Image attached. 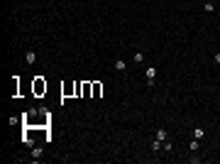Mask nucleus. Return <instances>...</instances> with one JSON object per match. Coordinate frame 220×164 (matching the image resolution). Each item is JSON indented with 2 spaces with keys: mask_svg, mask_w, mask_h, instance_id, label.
I'll use <instances>...</instances> for the list:
<instances>
[{
  "mask_svg": "<svg viewBox=\"0 0 220 164\" xmlns=\"http://www.w3.org/2000/svg\"><path fill=\"white\" fill-rule=\"evenodd\" d=\"M157 140H159V142H164V140H169V132L164 130V128H159V130H157Z\"/></svg>",
  "mask_w": 220,
  "mask_h": 164,
  "instance_id": "6",
  "label": "nucleus"
},
{
  "mask_svg": "<svg viewBox=\"0 0 220 164\" xmlns=\"http://www.w3.org/2000/svg\"><path fill=\"white\" fill-rule=\"evenodd\" d=\"M93 83V93H91V98H100L103 96V83L100 81H91Z\"/></svg>",
  "mask_w": 220,
  "mask_h": 164,
  "instance_id": "3",
  "label": "nucleus"
},
{
  "mask_svg": "<svg viewBox=\"0 0 220 164\" xmlns=\"http://www.w3.org/2000/svg\"><path fill=\"white\" fill-rule=\"evenodd\" d=\"M142 59H144V54H142V52H135V57H132V61H137V64H142Z\"/></svg>",
  "mask_w": 220,
  "mask_h": 164,
  "instance_id": "12",
  "label": "nucleus"
},
{
  "mask_svg": "<svg viewBox=\"0 0 220 164\" xmlns=\"http://www.w3.org/2000/svg\"><path fill=\"white\" fill-rule=\"evenodd\" d=\"M32 91H34V96H44V93H47V81H44L42 76H34V81H32Z\"/></svg>",
  "mask_w": 220,
  "mask_h": 164,
  "instance_id": "1",
  "label": "nucleus"
},
{
  "mask_svg": "<svg viewBox=\"0 0 220 164\" xmlns=\"http://www.w3.org/2000/svg\"><path fill=\"white\" fill-rule=\"evenodd\" d=\"M91 93H93V83L83 81V98H91Z\"/></svg>",
  "mask_w": 220,
  "mask_h": 164,
  "instance_id": "5",
  "label": "nucleus"
},
{
  "mask_svg": "<svg viewBox=\"0 0 220 164\" xmlns=\"http://www.w3.org/2000/svg\"><path fill=\"white\" fill-rule=\"evenodd\" d=\"M198 147H201V140H193V142H191V145H189V149H191V152H193V154L198 152Z\"/></svg>",
  "mask_w": 220,
  "mask_h": 164,
  "instance_id": "11",
  "label": "nucleus"
},
{
  "mask_svg": "<svg viewBox=\"0 0 220 164\" xmlns=\"http://www.w3.org/2000/svg\"><path fill=\"white\" fill-rule=\"evenodd\" d=\"M215 64H220V52H218V54H215Z\"/></svg>",
  "mask_w": 220,
  "mask_h": 164,
  "instance_id": "16",
  "label": "nucleus"
},
{
  "mask_svg": "<svg viewBox=\"0 0 220 164\" xmlns=\"http://www.w3.org/2000/svg\"><path fill=\"white\" fill-rule=\"evenodd\" d=\"M39 154H42V147H32V157H34V159H37V157H39Z\"/></svg>",
  "mask_w": 220,
  "mask_h": 164,
  "instance_id": "13",
  "label": "nucleus"
},
{
  "mask_svg": "<svg viewBox=\"0 0 220 164\" xmlns=\"http://www.w3.org/2000/svg\"><path fill=\"white\" fill-rule=\"evenodd\" d=\"M203 10H205V12H215V2H213V0H205V2H203Z\"/></svg>",
  "mask_w": 220,
  "mask_h": 164,
  "instance_id": "7",
  "label": "nucleus"
},
{
  "mask_svg": "<svg viewBox=\"0 0 220 164\" xmlns=\"http://www.w3.org/2000/svg\"><path fill=\"white\" fill-rule=\"evenodd\" d=\"M61 96H64V98H73V96H76V81H66V83H61Z\"/></svg>",
  "mask_w": 220,
  "mask_h": 164,
  "instance_id": "2",
  "label": "nucleus"
},
{
  "mask_svg": "<svg viewBox=\"0 0 220 164\" xmlns=\"http://www.w3.org/2000/svg\"><path fill=\"white\" fill-rule=\"evenodd\" d=\"M152 149H154V152H159V149H161V142H159V140H154V145H152Z\"/></svg>",
  "mask_w": 220,
  "mask_h": 164,
  "instance_id": "15",
  "label": "nucleus"
},
{
  "mask_svg": "<svg viewBox=\"0 0 220 164\" xmlns=\"http://www.w3.org/2000/svg\"><path fill=\"white\" fill-rule=\"evenodd\" d=\"M164 149H166V152H171V149H174V145H171L169 140H164Z\"/></svg>",
  "mask_w": 220,
  "mask_h": 164,
  "instance_id": "14",
  "label": "nucleus"
},
{
  "mask_svg": "<svg viewBox=\"0 0 220 164\" xmlns=\"http://www.w3.org/2000/svg\"><path fill=\"white\" fill-rule=\"evenodd\" d=\"M115 71H122V74L127 71V64L122 61V59H118V61H115Z\"/></svg>",
  "mask_w": 220,
  "mask_h": 164,
  "instance_id": "9",
  "label": "nucleus"
},
{
  "mask_svg": "<svg viewBox=\"0 0 220 164\" xmlns=\"http://www.w3.org/2000/svg\"><path fill=\"white\" fill-rule=\"evenodd\" d=\"M154 78H157V69H154V66H149V69H147V83L152 86V83H154Z\"/></svg>",
  "mask_w": 220,
  "mask_h": 164,
  "instance_id": "4",
  "label": "nucleus"
},
{
  "mask_svg": "<svg viewBox=\"0 0 220 164\" xmlns=\"http://www.w3.org/2000/svg\"><path fill=\"white\" fill-rule=\"evenodd\" d=\"M25 61H27V64H34V61H37V54H34V52H27V54H25Z\"/></svg>",
  "mask_w": 220,
  "mask_h": 164,
  "instance_id": "8",
  "label": "nucleus"
},
{
  "mask_svg": "<svg viewBox=\"0 0 220 164\" xmlns=\"http://www.w3.org/2000/svg\"><path fill=\"white\" fill-rule=\"evenodd\" d=\"M193 137H196V140H203V137H205L203 128H193Z\"/></svg>",
  "mask_w": 220,
  "mask_h": 164,
  "instance_id": "10",
  "label": "nucleus"
}]
</instances>
